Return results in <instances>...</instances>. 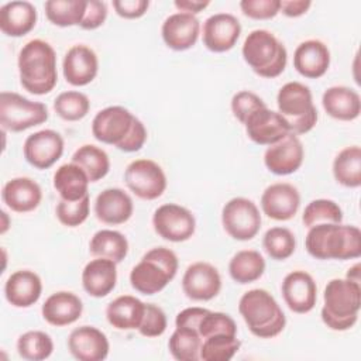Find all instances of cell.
<instances>
[{
  "mask_svg": "<svg viewBox=\"0 0 361 361\" xmlns=\"http://www.w3.org/2000/svg\"><path fill=\"white\" fill-rule=\"evenodd\" d=\"M241 54L248 66L261 78L279 76L288 62L285 45L268 30H254L244 39Z\"/></svg>",
  "mask_w": 361,
  "mask_h": 361,
  "instance_id": "obj_6",
  "label": "cell"
},
{
  "mask_svg": "<svg viewBox=\"0 0 361 361\" xmlns=\"http://www.w3.org/2000/svg\"><path fill=\"white\" fill-rule=\"evenodd\" d=\"M82 299L68 290H59L49 295L41 307L44 320L55 327H63L75 323L82 316Z\"/></svg>",
  "mask_w": 361,
  "mask_h": 361,
  "instance_id": "obj_27",
  "label": "cell"
},
{
  "mask_svg": "<svg viewBox=\"0 0 361 361\" xmlns=\"http://www.w3.org/2000/svg\"><path fill=\"white\" fill-rule=\"evenodd\" d=\"M240 340L237 336L216 334L203 338L200 347V360L203 361H228L240 350Z\"/></svg>",
  "mask_w": 361,
  "mask_h": 361,
  "instance_id": "obj_42",
  "label": "cell"
},
{
  "mask_svg": "<svg viewBox=\"0 0 361 361\" xmlns=\"http://www.w3.org/2000/svg\"><path fill=\"white\" fill-rule=\"evenodd\" d=\"M179 261L176 254L166 247L147 251L130 272L131 286L142 295L161 292L176 275Z\"/></svg>",
  "mask_w": 361,
  "mask_h": 361,
  "instance_id": "obj_5",
  "label": "cell"
},
{
  "mask_svg": "<svg viewBox=\"0 0 361 361\" xmlns=\"http://www.w3.org/2000/svg\"><path fill=\"white\" fill-rule=\"evenodd\" d=\"M37 8L32 3L17 0L0 7V30L7 37H23L37 24Z\"/></svg>",
  "mask_w": 361,
  "mask_h": 361,
  "instance_id": "obj_29",
  "label": "cell"
},
{
  "mask_svg": "<svg viewBox=\"0 0 361 361\" xmlns=\"http://www.w3.org/2000/svg\"><path fill=\"white\" fill-rule=\"evenodd\" d=\"M261 221L259 209L247 197H233L223 206L221 224L234 240L248 241L254 238L261 228Z\"/></svg>",
  "mask_w": 361,
  "mask_h": 361,
  "instance_id": "obj_9",
  "label": "cell"
},
{
  "mask_svg": "<svg viewBox=\"0 0 361 361\" xmlns=\"http://www.w3.org/2000/svg\"><path fill=\"white\" fill-rule=\"evenodd\" d=\"M0 214H1V227H0V233L1 234H4L7 230H8V227H10V219H8V214L4 212V210H1L0 212Z\"/></svg>",
  "mask_w": 361,
  "mask_h": 361,
  "instance_id": "obj_56",
  "label": "cell"
},
{
  "mask_svg": "<svg viewBox=\"0 0 361 361\" xmlns=\"http://www.w3.org/2000/svg\"><path fill=\"white\" fill-rule=\"evenodd\" d=\"M265 252L275 261L288 259L296 248L293 233L286 227H271L265 231L262 238Z\"/></svg>",
  "mask_w": 361,
  "mask_h": 361,
  "instance_id": "obj_40",
  "label": "cell"
},
{
  "mask_svg": "<svg viewBox=\"0 0 361 361\" xmlns=\"http://www.w3.org/2000/svg\"><path fill=\"white\" fill-rule=\"evenodd\" d=\"M133 212V199L120 188H107L94 200V214L104 224H123L130 220Z\"/></svg>",
  "mask_w": 361,
  "mask_h": 361,
  "instance_id": "obj_23",
  "label": "cell"
},
{
  "mask_svg": "<svg viewBox=\"0 0 361 361\" xmlns=\"http://www.w3.org/2000/svg\"><path fill=\"white\" fill-rule=\"evenodd\" d=\"M17 66L21 86L32 94H47L58 82L56 52L44 39L25 42L18 52Z\"/></svg>",
  "mask_w": 361,
  "mask_h": 361,
  "instance_id": "obj_2",
  "label": "cell"
},
{
  "mask_svg": "<svg viewBox=\"0 0 361 361\" xmlns=\"http://www.w3.org/2000/svg\"><path fill=\"white\" fill-rule=\"evenodd\" d=\"M182 289L192 300H210L216 298L221 289L220 272L209 262H193L186 268L182 276Z\"/></svg>",
  "mask_w": 361,
  "mask_h": 361,
  "instance_id": "obj_15",
  "label": "cell"
},
{
  "mask_svg": "<svg viewBox=\"0 0 361 361\" xmlns=\"http://www.w3.org/2000/svg\"><path fill=\"white\" fill-rule=\"evenodd\" d=\"M209 312V309L204 307H199V306H192V307H186L183 310H180L176 314L175 319V326L176 327H189V329H195L199 331V323L202 320V317Z\"/></svg>",
  "mask_w": 361,
  "mask_h": 361,
  "instance_id": "obj_52",
  "label": "cell"
},
{
  "mask_svg": "<svg viewBox=\"0 0 361 361\" xmlns=\"http://www.w3.org/2000/svg\"><path fill=\"white\" fill-rule=\"evenodd\" d=\"M90 109L89 97L78 90L59 93L54 100L55 113L65 121L82 120Z\"/></svg>",
  "mask_w": 361,
  "mask_h": 361,
  "instance_id": "obj_41",
  "label": "cell"
},
{
  "mask_svg": "<svg viewBox=\"0 0 361 361\" xmlns=\"http://www.w3.org/2000/svg\"><path fill=\"white\" fill-rule=\"evenodd\" d=\"M72 162L86 172L90 182L103 179L110 171V158L107 152L93 144L79 147L72 155Z\"/></svg>",
  "mask_w": 361,
  "mask_h": 361,
  "instance_id": "obj_36",
  "label": "cell"
},
{
  "mask_svg": "<svg viewBox=\"0 0 361 361\" xmlns=\"http://www.w3.org/2000/svg\"><path fill=\"white\" fill-rule=\"evenodd\" d=\"M303 158V144L293 133L268 145L264 152V164L267 169L275 175H290L296 172L302 166Z\"/></svg>",
  "mask_w": 361,
  "mask_h": 361,
  "instance_id": "obj_14",
  "label": "cell"
},
{
  "mask_svg": "<svg viewBox=\"0 0 361 361\" xmlns=\"http://www.w3.org/2000/svg\"><path fill=\"white\" fill-rule=\"evenodd\" d=\"M65 80L72 86L89 85L99 72V59L96 52L83 44L71 47L62 61Z\"/></svg>",
  "mask_w": 361,
  "mask_h": 361,
  "instance_id": "obj_20",
  "label": "cell"
},
{
  "mask_svg": "<svg viewBox=\"0 0 361 361\" xmlns=\"http://www.w3.org/2000/svg\"><path fill=\"white\" fill-rule=\"evenodd\" d=\"M202 341L197 330L176 327L169 337L168 348L171 355L178 361H197L200 360Z\"/></svg>",
  "mask_w": 361,
  "mask_h": 361,
  "instance_id": "obj_38",
  "label": "cell"
},
{
  "mask_svg": "<svg viewBox=\"0 0 361 361\" xmlns=\"http://www.w3.org/2000/svg\"><path fill=\"white\" fill-rule=\"evenodd\" d=\"M330 66V51L320 39L300 42L293 54V68L307 79L322 78Z\"/></svg>",
  "mask_w": 361,
  "mask_h": 361,
  "instance_id": "obj_24",
  "label": "cell"
},
{
  "mask_svg": "<svg viewBox=\"0 0 361 361\" xmlns=\"http://www.w3.org/2000/svg\"><path fill=\"white\" fill-rule=\"evenodd\" d=\"M278 113L289 124L290 133L300 135L309 133L317 123V110L310 89L300 82L285 83L276 94Z\"/></svg>",
  "mask_w": 361,
  "mask_h": 361,
  "instance_id": "obj_7",
  "label": "cell"
},
{
  "mask_svg": "<svg viewBox=\"0 0 361 361\" xmlns=\"http://www.w3.org/2000/svg\"><path fill=\"white\" fill-rule=\"evenodd\" d=\"M89 209L90 197L86 195L85 197L73 202L61 199L55 207V214L61 224L66 227H78L87 219Z\"/></svg>",
  "mask_w": 361,
  "mask_h": 361,
  "instance_id": "obj_44",
  "label": "cell"
},
{
  "mask_svg": "<svg viewBox=\"0 0 361 361\" xmlns=\"http://www.w3.org/2000/svg\"><path fill=\"white\" fill-rule=\"evenodd\" d=\"M241 24L230 13H216L203 23V44L212 52L230 51L238 41Z\"/></svg>",
  "mask_w": 361,
  "mask_h": 361,
  "instance_id": "obj_19",
  "label": "cell"
},
{
  "mask_svg": "<svg viewBox=\"0 0 361 361\" xmlns=\"http://www.w3.org/2000/svg\"><path fill=\"white\" fill-rule=\"evenodd\" d=\"M52 351L54 341L51 336L41 330L25 331L17 340V353L24 360L42 361L51 357Z\"/></svg>",
  "mask_w": 361,
  "mask_h": 361,
  "instance_id": "obj_39",
  "label": "cell"
},
{
  "mask_svg": "<svg viewBox=\"0 0 361 361\" xmlns=\"http://www.w3.org/2000/svg\"><path fill=\"white\" fill-rule=\"evenodd\" d=\"M302 221L307 228L322 223H341L343 210L331 199H314L305 207Z\"/></svg>",
  "mask_w": 361,
  "mask_h": 361,
  "instance_id": "obj_43",
  "label": "cell"
},
{
  "mask_svg": "<svg viewBox=\"0 0 361 361\" xmlns=\"http://www.w3.org/2000/svg\"><path fill=\"white\" fill-rule=\"evenodd\" d=\"M117 283L116 262L107 258L96 257L89 261L82 271V286L93 298L107 296Z\"/></svg>",
  "mask_w": 361,
  "mask_h": 361,
  "instance_id": "obj_28",
  "label": "cell"
},
{
  "mask_svg": "<svg viewBox=\"0 0 361 361\" xmlns=\"http://www.w3.org/2000/svg\"><path fill=\"white\" fill-rule=\"evenodd\" d=\"M248 138L258 145H271L290 133L286 120L275 110L261 107L244 123Z\"/></svg>",
  "mask_w": 361,
  "mask_h": 361,
  "instance_id": "obj_16",
  "label": "cell"
},
{
  "mask_svg": "<svg viewBox=\"0 0 361 361\" xmlns=\"http://www.w3.org/2000/svg\"><path fill=\"white\" fill-rule=\"evenodd\" d=\"M135 116L123 106H109L96 113L92 120V134L93 137L116 148L127 138L130 134Z\"/></svg>",
  "mask_w": 361,
  "mask_h": 361,
  "instance_id": "obj_12",
  "label": "cell"
},
{
  "mask_svg": "<svg viewBox=\"0 0 361 361\" xmlns=\"http://www.w3.org/2000/svg\"><path fill=\"white\" fill-rule=\"evenodd\" d=\"M360 264H355V265H353L348 271H347V275H345V278L347 279H351V281H354V282H360L361 281V275H360Z\"/></svg>",
  "mask_w": 361,
  "mask_h": 361,
  "instance_id": "obj_55",
  "label": "cell"
},
{
  "mask_svg": "<svg viewBox=\"0 0 361 361\" xmlns=\"http://www.w3.org/2000/svg\"><path fill=\"white\" fill-rule=\"evenodd\" d=\"M89 251L94 257L107 258L118 264L128 254V241L123 233L103 228L96 231L90 238Z\"/></svg>",
  "mask_w": 361,
  "mask_h": 361,
  "instance_id": "obj_33",
  "label": "cell"
},
{
  "mask_svg": "<svg viewBox=\"0 0 361 361\" xmlns=\"http://www.w3.org/2000/svg\"><path fill=\"white\" fill-rule=\"evenodd\" d=\"M68 348L79 361H103L109 355L107 336L94 326H80L71 331Z\"/></svg>",
  "mask_w": 361,
  "mask_h": 361,
  "instance_id": "obj_21",
  "label": "cell"
},
{
  "mask_svg": "<svg viewBox=\"0 0 361 361\" xmlns=\"http://www.w3.org/2000/svg\"><path fill=\"white\" fill-rule=\"evenodd\" d=\"M305 247L316 259H354L361 255V231L341 223L316 224L309 228Z\"/></svg>",
  "mask_w": 361,
  "mask_h": 361,
  "instance_id": "obj_1",
  "label": "cell"
},
{
  "mask_svg": "<svg viewBox=\"0 0 361 361\" xmlns=\"http://www.w3.org/2000/svg\"><path fill=\"white\" fill-rule=\"evenodd\" d=\"M107 18V6L102 0H87L86 1V10L82 23L79 24L83 30H96Z\"/></svg>",
  "mask_w": 361,
  "mask_h": 361,
  "instance_id": "obj_49",
  "label": "cell"
},
{
  "mask_svg": "<svg viewBox=\"0 0 361 361\" xmlns=\"http://www.w3.org/2000/svg\"><path fill=\"white\" fill-rule=\"evenodd\" d=\"M166 326L168 320L165 312L154 303H145L144 317L138 327L140 334L144 337H159L165 333Z\"/></svg>",
  "mask_w": 361,
  "mask_h": 361,
  "instance_id": "obj_47",
  "label": "cell"
},
{
  "mask_svg": "<svg viewBox=\"0 0 361 361\" xmlns=\"http://www.w3.org/2000/svg\"><path fill=\"white\" fill-rule=\"evenodd\" d=\"M299 190L286 182H276L265 188L261 195V209L272 220H290L299 210Z\"/></svg>",
  "mask_w": 361,
  "mask_h": 361,
  "instance_id": "obj_18",
  "label": "cell"
},
{
  "mask_svg": "<svg viewBox=\"0 0 361 361\" xmlns=\"http://www.w3.org/2000/svg\"><path fill=\"white\" fill-rule=\"evenodd\" d=\"M127 188L140 199L154 200L166 189V175L161 165L148 158L131 161L124 172Z\"/></svg>",
  "mask_w": 361,
  "mask_h": 361,
  "instance_id": "obj_10",
  "label": "cell"
},
{
  "mask_svg": "<svg viewBox=\"0 0 361 361\" xmlns=\"http://www.w3.org/2000/svg\"><path fill=\"white\" fill-rule=\"evenodd\" d=\"M361 309V286L347 278H334L327 282L323 292V307L320 312L323 323L334 331L351 329Z\"/></svg>",
  "mask_w": 361,
  "mask_h": 361,
  "instance_id": "obj_3",
  "label": "cell"
},
{
  "mask_svg": "<svg viewBox=\"0 0 361 361\" xmlns=\"http://www.w3.org/2000/svg\"><path fill=\"white\" fill-rule=\"evenodd\" d=\"M87 0H48L44 4L47 18L58 27L79 25L83 20Z\"/></svg>",
  "mask_w": 361,
  "mask_h": 361,
  "instance_id": "obj_37",
  "label": "cell"
},
{
  "mask_svg": "<svg viewBox=\"0 0 361 361\" xmlns=\"http://www.w3.org/2000/svg\"><path fill=\"white\" fill-rule=\"evenodd\" d=\"M42 293V281L34 271L20 269L13 272L4 283V296L14 307H30Z\"/></svg>",
  "mask_w": 361,
  "mask_h": 361,
  "instance_id": "obj_26",
  "label": "cell"
},
{
  "mask_svg": "<svg viewBox=\"0 0 361 361\" xmlns=\"http://www.w3.org/2000/svg\"><path fill=\"white\" fill-rule=\"evenodd\" d=\"M89 183L86 172L73 162L61 165L54 173V188L63 200L73 202L85 197L89 195Z\"/></svg>",
  "mask_w": 361,
  "mask_h": 361,
  "instance_id": "obj_32",
  "label": "cell"
},
{
  "mask_svg": "<svg viewBox=\"0 0 361 361\" xmlns=\"http://www.w3.org/2000/svg\"><path fill=\"white\" fill-rule=\"evenodd\" d=\"M1 199L16 213L35 210L42 200L41 186L31 178L18 176L7 180L1 189Z\"/></svg>",
  "mask_w": 361,
  "mask_h": 361,
  "instance_id": "obj_25",
  "label": "cell"
},
{
  "mask_svg": "<svg viewBox=\"0 0 361 361\" xmlns=\"http://www.w3.org/2000/svg\"><path fill=\"white\" fill-rule=\"evenodd\" d=\"M113 7L120 17L133 20V18H140L147 13L149 7V1L148 0H114Z\"/></svg>",
  "mask_w": 361,
  "mask_h": 361,
  "instance_id": "obj_50",
  "label": "cell"
},
{
  "mask_svg": "<svg viewBox=\"0 0 361 361\" xmlns=\"http://www.w3.org/2000/svg\"><path fill=\"white\" fill-rule=\"evenodd\" d=\"M62 135L51 128L39 130L30 134L23 145L25 161L37 169L51 168L63 154Z\"/></svg>",
  "mask_w": 361,
  "mask_h": 361,
  "instance_id": "obj_13",
  "label": "cell"
},
{
  "mask_svg": "<svg viewBox=\"0 0 361 361\" xmlns=\"http://www.w3.org/2000/svg\"><path fill=\"white\" fill-rule=\"evenodd\" d=\"M324 111L341 121L358 118L361 113V97L357 90L347 86H330L322 96Z\"/></svg>",
  "mask_w": 361,
  "mask_h": 361,
  "instance_id": "obj_30",
  "label": "cell"
},
{
  "mask_svg": "<svg viewBox=\"0 0 361 361\" xmlns=\"http://www.w3.org/2000/svg\"><path fill=\"white\" fill-rule=\"evenodd\" d=\"M281 290L286 306L295 313H309L316 306L317 286L313 276L306 271L289 272L282 281Z\"/></svg>",
  "mask_w": 361,
  "mask_h": 361,
  "instance_id": "obj_17",
  "label": "cell"
},
{
  "mask_svg": "<svg viewBox=\"0 0 361 361\" xmlns=\"http://www.w3.org/2000/svg\"><path fill=\"white\" fill-rule=\"evenodd\" d=\"M231 111L233 116L241 123L244 124L245 120L258 109L265 107V102L254 92L251 90H241L237 92L233 97H231Z\"/></svg>",
  "mask_w": 361,
  "mask_h": 361,
  "instance_id": "obj_46",
  "label": "cell"
},
{
  "mask_svg": "<svg viewBox=\"0 0 361 361\" xmlns=\"http://www.w3.org/2000/svg\"><path fill=\"white\" fill-rule=\"evenodd\" d=\"M173 4L179 11L196 16L197 13L203 11L210 4V1L209 0H175Z\"/></svg>",
  "mask_w": 361,
  "mask_h": 361,
  "instance_id": "obj_54",
  "label": "cell"
},
{
  "mask_svg": "<svg viewBox=\"0 0 361 361\" xmlns=\"http://www.w3.org/2000/svg\"><path fill=\"white\" fill-rule=\"evenodd\" d=\"M147 141V128L142 124L140 118H135L134 126L127 135V138L117 147V149L124 151V152H135L140 151Z\"/></svg>",
  "mask_w": 361,
  "mask_h": 361,
  "instance_id": "obj_51",
  "label": "cell"
},
{
  "mask_svg": "<svg viewBox=\"0 0 361 361\" xmlns=\"http://www.w3.org/2000/svg\"><path fill=\"white\" fill-rule=\"evenodd\" d=\"M200 34V21L189 13H173L168 16L161 27V35L168 48L186 51L192 48Z\"/></svg>",
  "mask_w": 361,
  "mask_h": 361,
  "instance_id": "obj_22",
  "label": "cell"
},
{
  "mask_svg": "<svg viewBox=\"0 0 361 361\" xmlns=\"http://www.w3.org/2000/svg\"><path fill=\"white\" fill-rule=\"evenodd\" d=\"M238 312L248 330L259 338H272L286 326V317L275 298L265 289L247 290L238 302Z\"/></svg>",
  "mask_w": 361,
  "mask_h": 361,
  "instance_id": "obj_4",
  "label": "cell"
},
{
  "mask_svg": "<svg viewBox=\"0 0 361 361\" xmlns=\"http://www.w3.org/2000/svg\"><path fill=\"white\" fill-rule=\"evenodd\" d=\"M265 272V259L259 251L241 250L228 262V274L237 283L245 285L258 281Z\"/></svg>",
  "mask_w": 361,
  "mask_h": 361,
  "instance_id": "obj_34",
  "label": "cell"
},
{
  "mask_svg": "<svg viewBox=\"0 0 361 361\" xmlns=\"http://www.w3.org/2000/svg\"><path fill=\"white\" fill-rule=\"evenodd\" d=\"M240 8L250 18L269 20L279 13L281 0H241Z\"/></svg>",
  "mask_w": 361,
  "mask_h": 361,
  "instance_id": "obj_48",
  "label": "cell"
},
{
  "mask_svg": "<svg viewBox=\"0 0 361 361\" xmlns=\"http://www.w3.org/2000/svg\"><path fill=\"white\" fill-rule=\"evenodd\" d=\"M48 109L16 92L0 93V124L4 131L20 133L48 120Z\"/></svg>",
  "mask_w": 361,
  "mask_h": 361,
  "instance_id": "obj_8",
  "label": "cell"
},
{
  "mask_svg": "<svg viewBox=\"0 0 361 361\" xmlns=\"http://www.w3.org/2000/svg\"><path fill=\"white\" fill-rule=\"evenodd\" d=\"M312 6L310 0H281V13L286 17H299Z\"/></svg>",
  "mask_w": 361,
  "mask_h": 361,
  "instance_id": "obj_53",
  "label": "cell"
},
{
  "mask_svg": "<svg viewBox=\"0 0 361 361\" xmlns=\"http://www.w3.org/2000/svg\"><path fill=\"white\" fill-rule=\"evenodd\" d=\"M334 179L345 188L361 185V148L351 145L343 148L333 161Z\"/></svg>",
  "mask_w": 361,
  "mask_h": 361,
  "instance_id": "obj_35",
  "label": "cell"
},
{
  "mask_svg": "<svg viewBox=\"0 0 361 361\" xmlns=\"http://www.w3.org/2000/svg\"><path fill=\"white\" fill-rule=\"evenodd\" d=\"M199 334L202 340L216 334L237 336V324L227 313L209 310L199 323Z\"/></svg>",
  "mask_w": 361,
  "mask_h": 361,
  "instance_id": "obj_45",
  "label": "cell"
},
{
  "mask_svg": "<svg viewBox=\"0 0 361 361\" xmlns=\"http://www.w3.org/2000/svg\"><path fill=\"white\" fill-rule=\"evenodd\" d=\"M145 312V303L135 296L121 295L106 307L107 322L117 330H138Z\"/></svg>",
  "mask_w": 361,
  "mask_h": 361,
  "instance_id": "obj_31",
  "label": "cell"
},
{
  "mask_svg": "<svg viewBox=\"0 0 361 361\" xmlns=\"http://www.w3.org/2000/svg\"><path fill=\"white\" fill-rule=\"evenodd\" d=\"M152 226L164 240L182 243L195 234L196 220L189 209L176 203H165L154 212Z\"/></svg>",
  "mask_w": 361,
  "mask_h": 361,
  "instance_id": "obj_11",
  "label": "cell"
}]
</instances>
